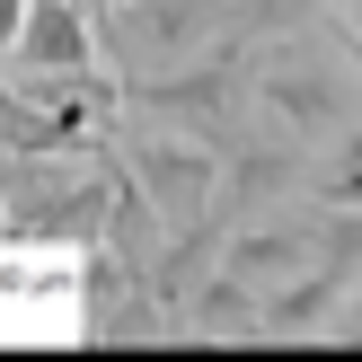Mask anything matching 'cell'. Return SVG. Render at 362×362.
Masks as SVG:
<instances>
[{
	"label": "cell",
	"mask_w": 362,
	"mask_h": 362,
	"mask_svg": "<svg viewBox=\"0 0 362 362\" xmlns=\"http://www.w3.org/2000/svg\"><path fill=\"white\" fill-rule=\"evenodd\" d=\"M257 98L274 106V124L292 141H345L354 133V80H345V62L310 53L300 35H283V45L257 62Z\"/></svg>",
	"instance_id": "1"
},
{
	"label": "cell",
	"mask_w": 362,
	"mask_h": 362,
	"mask_svg": "<svg viewBox=\"0 0 362 362\" xmlns=\"http://www.w3.org/2000/svg\"><path fill=\"white\" fill-rule=\"evenodd\" d=\"M133 177L141 194H151L168 221H204V212H221V151H212L204 133H168V141H133Z\"/></svg>",
	"instance_id": "2"
},
{
	"label": "cell",
	"mask_w": 362,
	"mask_h": 362,
	"mask_svg": "<svg viewBox=\"0 0 362 362\" xmlns=\"http://www.w3.org/2000/svg\"><path fill=\"white\" fill-rule=\"evenodd\" d=\"M18 71H98L80 0H35L27 27H18Z\"/></svg>",
	"instance_id": "3"
},
{
	"label": "cell",
	"mask_w": 362,
	"mask_h": 362,
	"mask_svg": "<svg viewBox=\"0 0 362 362\" xmlns=\"http://www.w3.org/2000/svg\"><path fill=\"white\" fill-rule=\"evenodd\" d=\"M318 194L327 204H362V124L336 141V177H318Z\"/></svg>",
	"instance_id": "4"
},
{
	"label": "cell",
	"mask_w": 362,
	"mask_h": 362,
	"mask_svg": "<svg viewBox=\"0 0 362 362\" xmlns=\"http://www.w3.org/2000/svg\"><path fill=\"white\" fill-rule=\"evenodd\" d=\"M35 0H0V53H18V27H27Z\"/></svg>",
	"instance_id": "5"
},
{
	"label": "cell",
	"mask_w": 362,
	"mask_h": 362,
	"mask_svg": "<svg viewBox=\"0 0 362 362\" xmlns=\"http://www.w3.org/2000/svg\"><path fill=\"white\" fill-rule=\"evenodd\" d=\"M345 18H354V35H362V0H345Z\"/></svg>",
	"instance_id": "6"
},
{
	"label": "cell",
	"mask_w": 362,
	"mask_h": 362,
	"mask_svg": "<svg viewBox=\"0 0 362 362\" xmlns=\"http://www.w3.org/2000/svg\"><path fill=\"white\" fill-rule=\"evenodd\" d=\"M345 327H362V310H354V318H345Z\"/></svg>",
	"instance_id": "7"
},
{
	"label": "cell",
	"mask_w": 362,
	"mask_h": 362,
	"mask_svg": "<svg viewBox=\"0 0 362 362\" xmlns=\"http://www.w3.org/2000/svg\"><path fill=\"white\" fill-rule=\"evenodd\" d=\"M106 9H115V0H106Z\"/></svg>",
	"instance_id": "8"
}]
</instances>
